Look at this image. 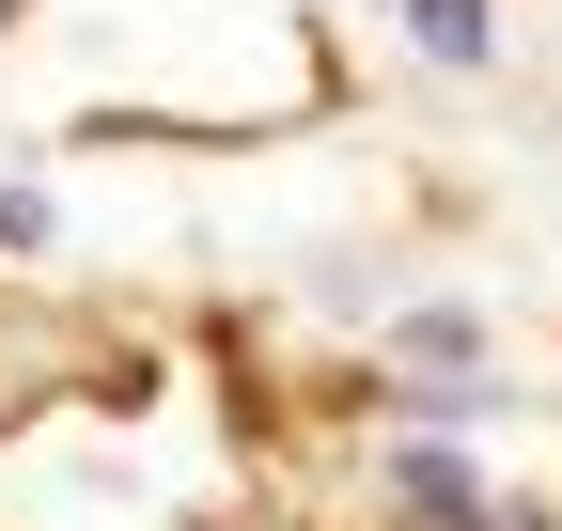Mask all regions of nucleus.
<instances>
[{"label": "nucleus", "instance_id": "nucleus-1", "mask_svg": "<svg viewBox=\"0 0 562 531\" xmlns=\"http://www.w3.org/2000/svg\"><path fill=\"white\" fill-rule=\"evenodd\" d=\"M391 500H406L422 531H501V485H484L469 453H438V438H406V453H391Z\"/></svg>", "mask_w": 562, "mask_h": 531}, {"label": "nucleus", "instance_id": "nucleus-2", "mask_svg": "<svg viewBox=\"0 0 562 531\" xmlns=\"http://www.w3.org/2000/svg\"><path fill=\"white\" fill-rule=\"evenodd\" d=\"M391 375H422V391H484V328H469V313H406V328H391Z\"/></svg>", "mask_w": 562, "mask_h": 531}, {"label": "nucleus", "instance_id": "nucleus-3", "mask_svg": "<svg viewBox=\"0 0 562 531\" xmlns=\"http://www.w3.org/2000/svg\"><path fill=\"white\" fill-rule=\"evenodd\" d=\"M406 32H422V63H501V0H406Z\"/></svg>", "mask_w": 562, "mask_h": 531}, {"label": "nucleus", "instance_id": "nucleus-4", "mask_svg": "<svg viewBox=\"0 0 562 531\" xmlns=\"http://www.w3.org/2000/svg\"><path fill=\"white\" fill-rule=\"evenodd\" d=\"M63 219H47V188H0V250H47Z\"/></svg>", "mask_w": 562, "mask_h": 531}, {"label": "nucleus", "instance_id": "nucleus-5", "mask_svg": "<svg viewBox=\"0 0 562 531\" xmlns=\"http://www.w3.org/2000/svg\"><path fill=\"white\" fill-rule=\"evenodd\" d=\"M0 16H32V0H0Z\"/></svg>", "mask_w": 562, "mask_h": 531}]
</instances>
